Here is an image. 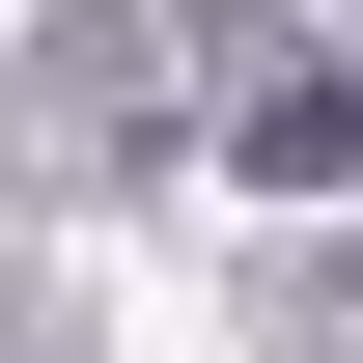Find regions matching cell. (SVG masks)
Masks as SVG:
<instances>
[{
	"label": "cell",
	"mask_w": 363,
	"mask_h": 363,
	"mask_svg": "<svg viewBox=\"0 0 363 363\" xmlns=\"http://www.w3.org/2000/svg\"><path fill=\"white\" fill-rule=\"evenodd\" d=\"M196 140L252 196H363V28L335 0H196Z\"/></svg>",
	"instance_id": "1"
}]
</instances>
